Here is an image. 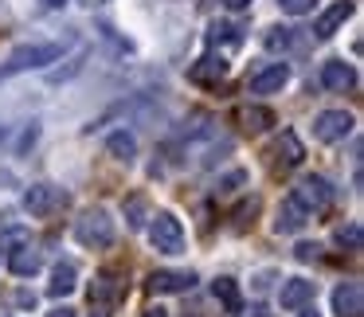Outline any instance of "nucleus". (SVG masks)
<instances>
[{"label": "nucleus", "instance_id": "obj_1", "mask_svg": "<svg viewBox=\"0 0 364 317\" xmlns=\"http://www.w3.org/2000/svg\"><path fill=\"white\" fill-rule=\"evenodd\" d=\"M59 55H63L59 43H28V48H16L9 55V63L0 67V82L12 79V75H24V71H40V67L55 63Z\"/></svg>", "mask_w": 364, "mask_h": 317}, {"label": "nucleus", "instance_id": "obj_2", "mask_svg": "<svg viewBox=\"0 0 364 317\" xmlns=\"http://www.w3.org/2000/svg\"><path fill=\"white\" fill-rule=\"evenodd\" d=\"M75 239L90 251H102L114 243V220L102 208H90V212H82V220H75Z\"/></svg>", "mask_w": 364, "mask_h": 317}, {"label": "nucleus", "instance_id": "obj_3", "mask_svg": "<svg viewBox=\"0 0 364 317\" xmlns=\"http://www.w3.org/2000/svg\"><path fill=\"white\" fill-rule=\"evenodd\" d=\"M149 243L157 247L161 254H181L184 251V227L173 212H157L149 223Z\"/></svg>", "mask_w": 364, "mask_h": 317}, {"label": "nucleus", "instance_id": "obj_4", "mask_svg": "<svg viewBox=\"0 0 364 317\" xmlns=\"http://www.w3.org/2000/svg\"><path fill=\"white\" fill-rule=\"evenodd\" d=\"M294 204H301L306 212H325L333 204V184L325 176H301L298 188H294Z\"/></svg>", "mask_w": 364, "mask_h": 317}, {"label": "nucleus", "instance_id": "obj_5", "mask_svg": "<svg viewBox=\"0 0 364 317\" xmlns=\"http://www.w3.org/2000/svg\"><path fill=\"white\" fill-rule=\"evenodd\" d=\"M353 114L348 110H321L314 118V137L317 141H325V145H333V141H345L348 134H353Z\"/></svg>", "mask_w": 364, "mask_h": 317}, {"label": "nucleus", "instance_id": "obj_6", "mask_svg": "<svg viewBox=\"0 0 364 317\" xmlns=\"http://www.w3.org/2000/svg\"><path fill=\"white\" fill-rule=\"evenodd\" d=\"M196 286V274L192 270H153L145 278V290L149 294H184Z\"/></svg>", "mask_w": 364, "mask_h": 317}, {"label": "nucleus", "instance_id": "obj_7", "mask_svg": "<svg viewBox=\"0 0 364 317\" xmlns=\"http://www.w3.org/2000/svg\"><path fill=\"white\" fill-rule=\"evenodd\" d=\"M59 204H67V192L51 188V184H32V188L24 192V208L32 215H51Z\"/></svg>", "mask_w": 364, "mask_h": 317}, {"label": "nucleus", "instance_id": "obj_8", "mask_svg": "<svg viewBox=\"0 0 364 317\" xmlns=\"http://www.w3.org/2000/svg\"><path fill=\"white\" fill-rule=\"evenodd\" d=\"M348 16H353V0H337V4H329V9H325L321 16L314 20V36H317V40H329V36H337L341 28H345Z\"/></svg>", "mask_w": 364, "mask_h": 317}, {"label": "nucleus", "instance_id": "obj_9", "mask_svg": "<svg viewBox=\"0 0 364 317\" xmlns=\"http://www.w3.org/2000/svg\"><path fill=\"white\" fill-rule=\"evenodd\" d=\"M333 313L337 317H364V290L360 282H341L333 290Z\"/></svg>", "mask_w": 364, "mask_h": 317}, {"label": "nucleus", "instance_id": "obj_10", "mask_svg": "<svg viewBox=\"0 0 364 317\" xmlns=\"http://www.w3.org/2000/svg\"><path fill=\"white\" fill-rule=\"evenodd\" d=\"M286 82H290V67H286V63H270L267 71H259L251 82H247V90H251V95H274V90H282Z\"/></svg>", "mask_w": 364, "mask_h": 317}, {"label": "nucleus", "instance_id": "obj_11", "mask_svg": "<svg viewBox=\"0 0 364 317\" xmlns=\"http://www.w3.org/2000/svg\"><path fill=\"white\" fill-rule=\"evenodd\" d=\"M314 294H317L314 282H306V278H290V282H282V290H278V306L282 309H301V306L314 301Z\"/></svg>", "mask_w": 364, "mask_h": 317}, {"label": "nucleus", "instance_id": "obj_12", "mask_svg": "<svg viewBox=\"0 0 364 317\" xmlns=\"http://www.w3.org/2000/svg\"><path fill=\"white\" fill-rule=\"evenodd\" d=\"M353 82H356L353 63H345V59H329V63H321V87L325 90H353Z\"/></svg>", "mask_w": 364, "mask_h": 317}, {"label": "nucleus", "instance_id": "obj_13", "mask_svg": "<svg viewBox=\"0 0 364 317\" xmlns=\"http://www.w3.org/2000/svg\"><path fill=\"white\" fill-rule=\"evenodd\" d=\"M122 294H126V286L118 282V274H114V270H102V274L90 282V301H95V306H114Z\"/></svg>", "mask_w": 364, "mask_h": 317}, {"label": "nucleus", "instance_id": "obj_14", "mask_svg": "<svg viewBox=\"0 0 364 317\" xmlns=\"http://www.w3.org/2000/svg\"><path fill=\"white\" fill-rule=\"evenodd\" d=\"M309 220V212L301 204H294V200H286V204H278V215H274V231L278 235H294V231H301Z\"/></svg>", "mask_w": 364, "mask_h": 317}, {"label": "nucleus", "instance_id": "obj_15", "mask_svg": "<svg viewBox=\"0 0 364 317\" xmlns=\"http://www.w3.org/2000/svg\"><path fill=\"white\" fill-rule=\"evenodd\" d=\"M223 75H228V59H223V55H204L200 63L188 67V79L200 82V87H208V82H220Z\"/></svg>", "mask_w": 364, "mask_h": 317}, {"label": "nucleus", "instance_id": "obj_16", "mask_svg": "<svg viewBox=\"0 0 364 317\" xmlns=\"http://www.w3.org/2000/svg\"><path fill=\"white\" fill-rule=\"evenodd\" d=\"M301 157H306V145L298 141V134H294V129H282V137H278V145H274V161L286 168H294V165H301Z\"/></svg>", "mask_w": 364, "mask_h": 317}, {"label": "nucleus", "instance_id": "obj_17", "mask_svg": "<svg viewBox=\"0 0 364 317\" xmlns=\"http://www.w3.org/2000/svg\"><path fill=\"white\" fill-rule=\"evenodd\" d=\"M274 122H278L274 110H267V106H243V110H239V126H243L247 134H267Z\"/></svg>", "mask_w": 364, "mask_h": 317}, {"label": "nucleus", "instance_id": "obj_18", "mask_svg": "<svg viewBox=\"0 0 364 317\" xmlns=\"http://www.w3.org/2000/svg\"><path fill=\"white\" fill-rule=\"evenodd\" d=\"M212 294L223 301V309H228V313H243V294H239L235 278H215V282H212Z\"/></svg>", "mask_w": 364, "mask_h": 317}, {"label": "nucleus", "instance_id": "obj_19", "mask_svg": "<svg viewBox=\"0 0 364 317\" xmlns=\"http://www.w3.org/2000/svg\"><path fill=\"white\" fill-rule=\"evenodd\" d=\"M40 251H32V243L28 247H20V251H12V259H9V267H12V274L16 278H32L36 270H40Z\"/></svg>", "mask_w": 364, "mask_h": 317}, {"label": "nucleus", "instance_id": "obj_20", "mask_svg": "<svg viewBox=\"0 0 364 317\" xmlns=\"http://www.w3.org/2000/svg\"><path fill=\"white\" fill-rule=\"evenodd\" d=\"M75 286H79V274H75V267H71V262H59L55 274H51V282H48V294H51V298H67Z\"/></svg>", "mask_w": 364, "mask_h": 317}, {"label": "nucleus", "instance_id": "obj_21", "mask_svg": "<svg viewBox=\"0 0 364 317\" xmlns=\"http://www.w3.org/2000/svg\"><path fill=\"white\" fill-rule=\"evenodd\" d=\"M106 153H110L114 161H134L137 157V137L126 134V129H118V134L106 137Z\"/></svg>", "mask_w": 364, "mask_h": 317}, {"label": "nucleus", "instance_id": "obj_22", "mask_svg": "<svg viewBox=\"0 0 364 317\" xmlns=\"http://www.w3.org/2000/svg\"><path fill=\"white\" fill-rule=\"evenodd\" d=\"M294 32H298V28H270V32L262 36V43H267V51H294V48H301V40Z\"/></svg>", "mask_w": 364, "mask_h": 317}, {"label": "nucleus", "instance_id": "obj_23", "mask_svg": "<svg viewBox=\"0 0 364 317\" xmlns=\"http://www.w3.org/2000/svg\"><path fill=\"white\" fill-rule=\"evenodd\" d=\"M28 243H32V235H28L24 227H12V231L0 235V251H20V247H28Z\"/></svg>", "mask_w": 364, "mask_h": 317}, {"label": "nucleus", "instance_id": "obj_24", "mask_svg": "<svg viewBox=\"0 0 364 317\" xmlns=\"http://www.w3.org/2000/svg\"><path fill=\"white\" fill-rule=\"evenodd\" d=\"M337 243H341V247H348V251H360V223L337 227Z\"/></svg>", "mask_w": 364, "mask_h": 317}, {"label": "nucleus", "instance_id": "obj_25", "mask_svg": "<svg viewBox=\"0 0 364 317\" xmlns=\"http://www.w3.org/2000/svg\"><path fill=\"white\" fill-rule=\"evenodd\" d=\"M220 40H231V43H239V40H243V36H239V28H228V24H215L212 32H208V43H212V48H215V43H220Z\"/></svg>", "mask_w": 364, "mask_h": 317}, {"label": "nucleus", "instance_id": "obj_26", "mask_svg": "<svg viewBox=\"0 0 364 317\" xmlns=\"http://www.w3.org/2000/svg\"><path fill=\"white\" fill-rule=\"evenodd\" d=\"M126 215H129V227H141V223H145V200L134 196V200L126 204Z\"/></svg>", "mask_w": 364, "mask_h": 317}, {"label": "nucleus", "instance_id": "obj_27", "mask_svg": "<svg viewBox=\"0 0 364 317\" xmlns=\"http://www.w3.org/2000/svg\"><path fill=\"white\" fill-rule=\"evenodd\" d=\"M294 259H298V262H317V259H321V247H317V243H298V247H294Z\"/></svg>", "mask_w": 364, "mask_h": 317}, {"label": "nucleus", "instance_id": "obj_28", "mask_svg": "<svg viewBox=\"0 0 364 317\" xmlns=\"http://www.w3.org/2000/svg\"><path fill=\"white\" fill-rule=\"evenodd\" d=\"M282 4V12H290V16H301V12L314 9V0H278Z\"/></svg>", "mask_w": 364, "mask_h": 317}, {"label": "nucleus", "instance_id": "obj_29", "mask_svg": "<svg viewBox=\"0 0 364 317\" xmlns=\"http://www.w3.org/2000/svg\"><path fill=\"white\" fill-rule=\"evenodd\" d=\"M48 317H79V309H71V306H59V309H51Z\"/></svg>", "mask_w": 364, "mask_h": 317}, {"label": "nucleus", "instance_id": "obj_30", "mask_svg": "<svg viewBox=\"0 0 364 317\" xmlns=\"http://www.w3.org/2000/svg\"><path fill=\"white\" fill-rule=\"evenodd\" d=\"M228 9L231 12H243V9H251V0H228Z\"/></svg>", "mask_w": 364, "mask_h": 317}, {"label": "nucleus", "instance_id": "obj_31", "mask_svg": "<svg viewBox=\"0 0 364 317\" xmlns=\"http://www.w3.org/2000/svg\"><path fill=\"white\" fill-rule=\"evenodd\" d=\"M16 301H20V306H36V294H24V290H20Z\"/></svg>", "mask_w": 364, "mask_h": 317}, {"label": "nucleus", "instance_id": "obj_32", "mask_svg": "<svg viewBox=\"0 0 364 317\" xmlns=\"http://www.w3.org/2000/svg\"><path fill=\"white\" fill-rule=\"evenodd\" d=\"M301 317H321V313H317L314 306H301Z\"/></svg>", "mask_w": 364, "mask_h": 317}, {"label": "nucleus", "instance_id": "obj_33", "mask_svg": "<svg viewBox=\"0 0 364 317\" xmlns=\"http://www.w3.org/2000/svg\"><path fill=\"white\" fill-rule=\"evenodd\" d=\"M145 317H168L165 309H145Z\"/></svg>", "mask_w": 364, "mask_h": 317}, {"label": "nucleus", "instance_id": "obj_34", "mask_svg": "<svg viewBox=\"0 0 364 317\" xmlns=\"http://www.w3.org/2000/svg\"><path fill=\"white\" fill-rule=\"evenodd\" d=\"M67 0H48V9H63Z\"/></svg>", "mask_w": 364, "mask_h": 317}]
</instances>
